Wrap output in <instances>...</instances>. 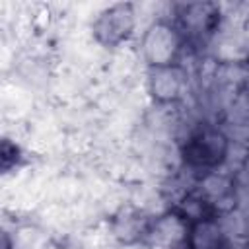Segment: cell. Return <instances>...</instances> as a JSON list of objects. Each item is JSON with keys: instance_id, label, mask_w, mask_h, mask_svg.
<instances>
[{"instance_id": "obj_1", "label": "cell", "mask_w": 249, "mask_h": 249, "mask_svg": "<svg viewBox=\"0 0 249 249\" xmlns=\"http://www.w3.org/2000/svg\"><path fill=\"white\" fill-rule=\"evenodd\" d=\"M134 25H136L134 6L128 2H119L101 10L91 29L97 43L105 47H119L121 43L130 39Z\"/></svg>"}, {"instance_id": "obj_2", "label": "cell", "mask_w": 249, "mask_h": 249, "mask_svg": "<svg viewBox=\"0 0 249 249\" xmlns=\"http://www.w3.org/2000/svg\"><path fill=\"white\" fill-rule=\"evenodd\" d=\"M142 49L152 68L175 66V58L181 51V31L167 21H156L144 33Z\"/></svg>"}, {"instance_id": "obj_3", "label": "cell", "mask_w": 249, "mask_h": 249, "mask_svg": "<svg viewBox=\"0 0 249 249\" xmlns=\"http://www.w3.org/2000/svg\"><path fill=\"white\" fill-rule=\"evenodd\" d=\"M226 154L228 140L220 130L214 128L195 132L183 148V160L193 167H216L224 161Z\"/></svg>"}, {"instance_id": "obj_4", "label": "cell", "mask_w": 249, "mask_h": 249, "mask_svg": "<svg viewBox=\"0 0 249 249\" xmlns=\"http://www.w3.org/2000/svg\"><path fill=\"white\" fill-rule=\"evenodd\" d=\"M220 10L214 4H187L181 6L179 21H181V33H189L193 37L210 35L218 23Z\"/></svg>"}, {"instance_id": "obj_5", "label": "cell", "mask_w": 249, "mask_h": 249, "mask_svg": "<svg viewBox=\"0 0 249 249\" xmlns=\"http://www.w3.org/2000/svg\"><path fill=\"white\" fill-rule=\"evenodd\" d=\"M185 249H226V239L220 226L212 218H198L187 226Z\"/></svg>"}, {"instance_id": "obj_6", "label": "cell", "mask_w": 249, "mask_h": 249, "mask_svg": "<svg viewBox=\"0 0 249 249\" xmlns=\"http://www.w3.org/2000/svg\"><path fill=\"white\" fill-rule=\"evenodd\" d=\"M181 74L177 66H165V68H154L152 76V91L158 99L169 101L179 95L181 89Z\"/></svg>"}]
</instances>
